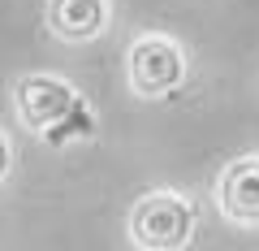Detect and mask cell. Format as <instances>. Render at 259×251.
Returning <instances> with one entry per match:
<instances>
[{"label": "cell", "mask_w": 259, "mask_h": 251, "mask_svg": "<svg viewBox=\"0 0 259 251\" xmlns=\"http://www.w3.org/2000/svg\"><path fill=\"white\" fill-rule=\"evenodd\" d=\"M74 100H78V87L69 78H56V74H26L13 83V109H18L22 126L30 134L52 130L56 121L69 113Z\"/></svg>", "instance_id": "cell-3"}, {"label": "cell", "mask_w": 259, "mask_h": 251, "mask_svg": "<svg viewBox=\"0 0 259 251\" xmlns=\"http://www.w3.org/2000/svg\"><path fill=\"white\" fill-rule=\"evenodd\" d=\"M48 30L65 44H87L108 26V0H48Z\"/></svg>", "instance_id": "cell-5"}, {"label": "cell", "mask_w": 259, "mask_h": 251, "mask_svg": "<svg viewBox=\"0 0 259 251\" xmlns=\"http://www.w3.org/2000/svg\"><path fill=\"white\" fill-rule=\"evenodd\" d=\"M216 204L229 221L259 225V156H238L216 177Z\"/></svg>", "instance_id": "cell-4"}, {"label": "cell", "mask_w": 259, "mask_h": 251, "mask_svg": "<svg viewBox=\"0 0 259 251\" xmlns=\"http://www.w3.org/2000/svg\"><path fill=\"white\" fill-rule=\"evenodd\" d=\"M130 87L143 100H164L186 83V52L168 35H139L130 44Z\"/></svg>", "instance_id": "cell-2"}, {"label": "cell", "mask_w": 259, "mask_h": 251, "mask_svg": "<svg viewBox=\"0 0 259 251\" xmlns=\"http://www.w3.org/2000/svg\"><path fill=\"white\" fill-rule=\"evenodd\" d=\"M199 208L177 191H151L130 208V238L139 251H182L194 238Z\"/></svg>", "instance_id": "cell-1"}, {"label": "cell", "mask_w": 259, "mask_h": 251, "mask_svg": "<svg viewBox=\"0 0 259 251\" xmlns=\"http://www.w3.org/2000/svg\"><path fill=\"white\" fill-rule=\"evenodd\" d=\"M9 169H13V152H9V139L0 134V182L9 177Z\"/></svg>", "instance_id": "cell-7"}, {"label": "cell", "mask_w": 259, "mask_h": 251, "mask_svg": "<svg viewBox=\"0 0 259 251\" xmlns=\"http://www.w3.org/2000/svg\"><path fill=\"white\" fill-rule=\"evenodd\" d=\"M95 134V109L78 95L74 104H69V113H65L61 121H56L52 130H44L39 139L44 143H52V148H69V143H78V139H91Z\"/></svg>", "instance_id": "cell-6"}]
</instances>
